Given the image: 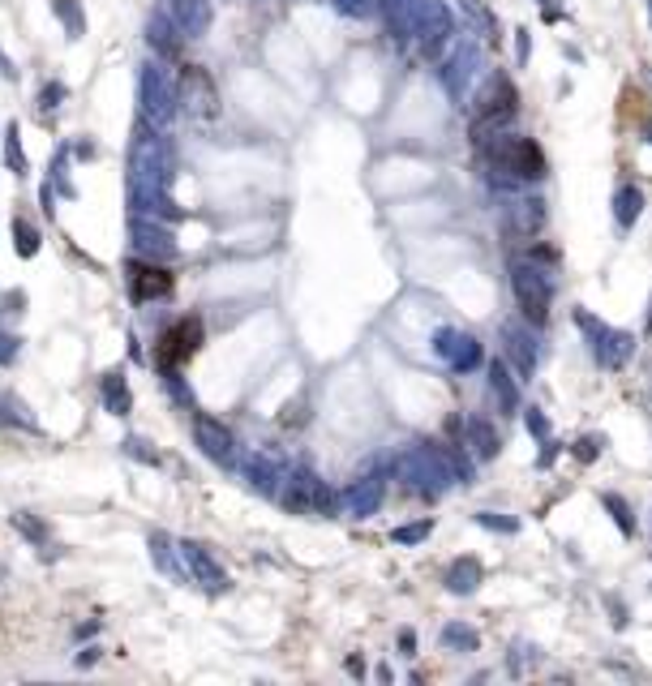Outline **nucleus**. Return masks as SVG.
I'll list each match as a JSON object with an SVG mask.
<instances>
[{"instance_id": "nucleus-9", "label": "nucleus", "mask_w": 652, "mask_h": 686, "mask_svg": "<svg viewBox=\"0 0 652 686\" xmlns=\"http://www.w3.org/2000/svg\"><path fill=\"white\" fill-rule=\"evenodd\" d=\"M181 558H184V566H189V584H206V588H215V592L227 588L224 566L211 558V549H206V545H189V541H184Z\"/></svg>"}, {"instance_id": "nucleus-8", "label": "nucleus", "mask_w": 652, "mask_h": 686, "mask_svg": "<svg viewBox=\"0 0 652 686\" xmlns=\"http://www.w3.org/2000/svg\"><path fill=\"white\" fill-rule=\"evenodd\" d=\"M129 292L133 301H155L172 292V275L163 262H129Z\"/></svg>"}, {"instance_id": "nucleus-25", "label": "nucleus", "mask_w": 652, "mask_h": 686, "mask_svg": "<svg viewBox=\"0 0 652 686\" xmlns=\"http://www.w3.org/2000/svg\"><path fill=\"white\" fill-rule=\"evenodd\" d=\"M596 447H601V438H588V442H575V455H580L584 463L596 459Z\"/></svg>"}, {"instance_id": "nucleus-26", "label": "nucleus", "mask_w": 652, "mask_h": 686, "mask_svg": "<svg viewBox=\"0 0 652 686\" xmlns=\"http://www.w3.org/2000/svg\"><path fill=\"white\" fill-rule=\"evenodd\" d=\"M485 528H498V533H515V519H498V515H481Z\"/></svg>"}, {"instance_id": "nucleus-24", "label": "nucleus", "mask_w": 652, "mask_h": 686, "mask_svg": "<svg viewBox=\"0 0 652 686\" xmlns=\"http://www.w3.org/2000/svg\"><path fill=\"white\" fill-rule=\"evenodd\" d=\"M528 429H532V434H537L541 442L550 438V425H545V417H541V412H528Z\"/></svg>"}, {"instance_id": "nucleus-11", "label": "nucleus", "mask_w": 652, "mask_h": 686, "mask_svg": "<svg viewBox=\"0 0 652 686\" xmlns=\"http://www.w3.org/2000/svg\"><path fill=\"white\" fill-rule=\"evenodd\" d=\"M194 438H198L202 455H211V459H219V463L232 459V434L224 429V420H215V417H194Z\"/></svg>"}, {"instance_id": "nucleus-28", "label": "nucleus", "mask_w": 652, "mask_h": 686, "mask_svg": "<svg viewBox=\"0 0 652 686\" xmlns=\"http://www.w3.org/2000/svg\"><path fill=\"white\" fill-rule=\"evenodd\" d=\"M648 22H652V0H648Z\"/></svg>"}, {"instance_id": "nucleus-5", "label": "nucleus", "mask_w": 652, "mask_h": 686, "mask_svg": "<svg viewBox=\"0 0 652 686\" xmlns=\"http://www.w3.org/2000/svg\"><path fill=\"white\" fill-rule=\"evenodd\" d=\"M284 506L292 515H331V511H335V498H331V490H326L313 472H297V477H288Z\"/></svg>"}, {"instance_id": "nucleus-12", "label": "nucleus", "mask_w": 652, "mask_h": 686, "mask_svg": "<svg viewBox=\"0 0 652 686\" xmlns=\"http://www.w3.org/2000/svg\"><path fill=\"white\" fill-rule=\"evenodd\" d=\"M383 480L378 477H369V480H361V485H356L352 493H348V498H343V502H348V511H352L356 519L361 515H373V511H378V502H383Z\"/></svg>"}, {"instance_id": "nucleus-22", "label": "nucleus", "mask_w": 652, "mask_h": 686, "mask_svg": "<svg viewBox=\"0 0 652 686\" xmlns=\"http://www.w3.org/2000/svg\"><path fill=\"white\" fill-rule=\"evenodd\" d=\"M442 644H455V648H477V635L468 627H447L442 630Z\"/></svg>"}, {"instance_id": "nucleus-18", "label": "nucleus", "mask_w": 652, "mask_h": 686, "mask_svg": "<svg viewBox=\"0 0 652 686\" xmlns=\"http://www.w3.org/2000/svg\"><path fill=\"white\" fill-rule=\"evenodd\" d=\"M601 502H605V511H610V515H614V523L623 528V536H636V519H631V506H626L623 498H614V493H605Z\"/></svg>"}, {"instance_id": "nucleus-13", "label": "nucleus", "mask_w": 652, "mask_h": 686, "mask_svg": "<svg viewBox=\"0 0 652 686\" xmlns=\"http://www.w3.org/2000/svg\"><path fill=\"white\" fill-rule=\"evenodd\" d=\"M507 352H510V361H515L520 374H532V364H537V343H532L520 326H507Z\"/></svg>"}, {"instance_id": "nucleus-30", "label": "nucleus", "mask_w": 652, "mask_h": 686, "mask_svg": "<svg viewBox=\"0 0 652 686\" xmlns=\"http://www.w3.org/2000/svg\"><path fill=\"white\" fill-rule=\"evenodd\" d=\"M648 326H652V313H648Z\"/></svg>"}, {"instance_id": "nucleus-1", "label": "nucleus", "mask_w": 652, "mask_h": 686, "mask_svg": "<svg viewBox=\"0 0 652 686\" xmlns=\"http://www.w3.org/2000/svg\"><path fill=\"white\" fill-rule=\"evenodd\" d=\"M395 468H399V477L408 480V485H416L421 493H442V490H447V485L455 480L451 459H447L442 450H434V447H412V450H404Z\"/></svg>"}, {"instance_id": "nucleus-20", "label": "nucleus", "mask_w": 652, "mask_h": 686, "mask_svg": "<svg viewBox=\"0 0 652 686\" xmlns=\"http://www.w3.org/2000/svg\"><path fill=\"white\" fill-rule=\"evenodd\" d=\"M541 219H545V210H541V202L537 197H528V202H520V227H541Z\"/></svg>"}, {"instance_id": "nucleus-6", "label": "nucleus", "mask_w": 652, "mask_h": 686, "mask_svg": "<svg viewBox=\"0 0 652 686\" xmlns=\"http://www.w3.org/2000/svg\"><path fill=\"white\" fill-rule=\"evenodd\" d=\"M575 322H580V331H588V335L596 339L593 348H596V356H601V364L618 369V364L631 361V352H636V339L626 335V331H610V326H601L593 313H584V309L575 313Z\"/></svg>"}, {"instance_id": "nucleus-14", "label": "nucleus", "mask_w": 652, "mask_h": 686, "mask_svg": "<svg viewBox=\"0 0 652 686\" xmlns=\"http://www.w3.org/2000/svg\"><path fill=\"white\" fill-rule=\"evenodd\" d=\"M639 210H644V194H639L636 185H623V189L614 194V219H618V227H631V224H636Z\"/></svg>"}, {"instance_id": "nucleus-19", "label": "nucleus", "mask_w": 652, "mask_h": 686, "mask_svg": "<svg viewBox=\"0 0 652 686\" xmlns=\"http://www.w3.org/2000/svg\"><path fill=\"white\" fill-rule=\"evenodd\" d=\"M138 245L142 249H151V253H172V240H168V232L163 227H151V224H138Z\"/></svg>"}, {"instance_id": "nucleus-16", "label": "nucleus", "mask_w": 652, "mask_h": 686, "mask_svg": "<svg viewBox=\"0 0 652 686\" xmlns=\"http://www.w3.org/2000/svg\"><path fill=\"white\" fill-rule=\"evenodd\" d=\"M489 386H494L498 404L507 407V412H515V404H520V386H515V378L507 374V364L494 361V369H489Z\"/></svg>"}, {"instance_id": "nucleus-23", "label": "nucleus", "mask_w": 652, "mask_h": 686, "mask_svg": "<svg viewBox=\"0 0 652 686\" xmlns=\"http://www.w3.org/2000/svg\"><path fill=\"white\" fill-rule=\"evenodd\" d=\"M429 536V523H412V528H395V541L399 545H412V541H426Z\"/></svg>"}, {"instance_id": "nucleus-27", "label": "nucleus", "mask_w": 652, "mask_h": 686, "mask_svg": "<svg viewBox=\"0 0 652 686\" xmlns=\"http://www.w3.org/2000/svg\"><path fill=\"white\" fill-rule=\"evenodd\" d=\"M14 232H22V253H35V232L26 224H14Z\"/></svg>"}, {"instance_id": "nucleus-4", "label": "nucleus", "mask_w": 652, "mask_h": 686, "mask_svg": "<svg viewBox=\"0 0 652 686\" xmlns=\"http://www.w3.org/2000/svg\"><path fill=\"white\" fill-rule=\"evenodd\" d=\"M198 343H202V318H176V322L159 335V343H155V364L159 369H181L194 352H198Z\"/></svg>"}, {"instance_id": "nucleus-10", "label": "nucleus", "mask_w": 652, "mask_h": 686, "mask_svg": "<svg viewBox=\"0 0 652 686\" xmlns=\"http://www.w3.org/2000/svg\"><path fill=\"white\" fill-rule=\"evenodd\" d=\"M438 356L451 369H472V364H481V343L472 335H464V331H438Z\"/></svg>"}, {"instance_id": "nucleus-17", "label": "nucleus", "mask_w": 652, "mask_h": 686, "mask_svg": "<svg viewBox=\"0 0 652 686\" xmlns=\"http://www.w3.org/2000/svg\"><path fill=\"white\" fill-rule=\"evenodd\" d=\"M468 438H472V450H477L481 459L498 455V434L485 425V420H468Z\"/></svg>"}, {"instance_id": "nucleus-15", "label": "nucleus", "mask_w": 652, "mask_h": 686, "mask_svg": "<svg viewBox=\"0 0 652 686\" xmlns=\"http://www.w3.org/2000/svg\"><path fill=\"white\" fill-rule=\"evenodd\" d=\"M477 584H481V562H477V558L451 562V571H447V588H451V592H472Z\"/></svg>"}, {"instance_id": "nucleus-21", "label": "nucleus", "mask_w": 652, "mask_h": 686, "mask_svg": "<svg viewBox=\"0 0 652 686\" xmlns=\"http://www.w3.org/2000/svg\"><path fill=\"white\" fill-rule=\"evenodd\" d=\"M103 395H108V407L125 417V407H129V391H125V382L116 386V378H108V386H103Z\"/></svg>"}, {"instance_id": "nucleus-7", "label": "nucleus", "mask_w": 652, "mask_h": 686, "mask_svg": "<svg viewBox=\"0 0 652 686\" xmlns=\"http://www.w3.org/2000/svg\"><path fill=\"white\" fill-rule=\"evenodd\" d=\"M515 108H520V95H515V86H510L507 78H498V82L489 86V95L481 99V121H477V133H481V129L507 125L510 116H515Z\"/></svg>"}, {"instance_id": "nucleus-3", "label": "nucleus", "mask_w": 652, "mask_h": 686, "mask_svg": "<svg viewBox=\"0 0 652 686\" xmlns=\"http://www.w3.org/2000/svg\"><path fill=\"white\" fill-rule=\"evenodd\" d=\"M489 159H494L498 172H507L515 181H541L545 176V154H541L537 142L528 138H502L489 151Z\"/></svg>"}, {"instance_id": "nucleus-2", "label": "nucleus", "mask_w": 652, "mask_h": 686, "mask_svg": "<svg viewBox=\"0 0 652 686\" xmlns=\"http://www.w3.org/2000/svg\"><path fill=\"white\" fill-rule=\"evenodd\" d=\"M510 292H515V305L524 309V318L532 326H545L550 318V275L537 270L532 262H515L510 267Z\"/></svg>"}, {"instance_id": "nucleus-29", "label": "nucleus", "mask_w": 652, "mask_h": 686, "mask_svg": "<svg viewBox=\"0 0 652 686\" xmlns=\"http://www.w3.org/2000/svg\"><path fill=\"white\" fill-rule=\"evenodd\" d=\"M648 142H652V125H648Z\"/></svg>"}]
</instances>
